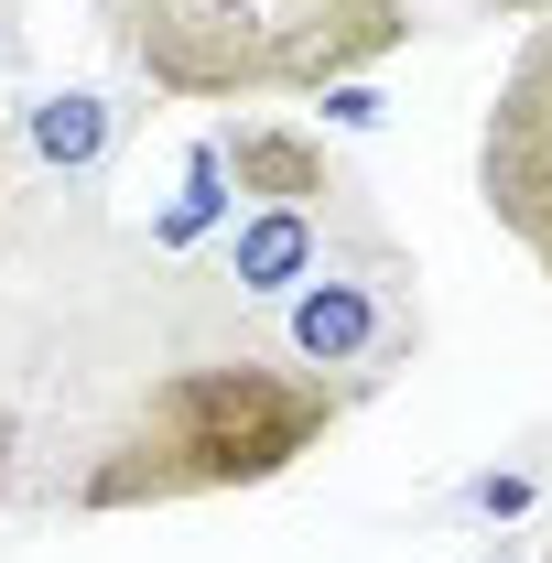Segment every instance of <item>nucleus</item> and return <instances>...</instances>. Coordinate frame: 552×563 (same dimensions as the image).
Here are the masks:
<instances>
[{
    "label": "nucleus",
    "mask_w": 552,
    "mask_h": 563,
    "mask_svg": "<svg viewBox=\"0 0 552 563\" xmlns=\"http://www.w3.org/2000/svg\"><path fill=\"white\" fill-rule=\"evenodd\" d=\"M346 422V390L292 357H185L141 390L98 466L76 477V509H185V498L272 488Z\"/></svg>",
    "instance_id": "1"
},
{
    "label": "nucleus",
    "mask_w": 552,
    "mask_h": 563,
    "mask_svg": "<svg viewBox=\"0 0 552 563\" xmlns=\"http://www.w3.org/2000/svg\"><path fill=\"white\" fill-rule=\"evenodd\" d=\"M152 98H314L412 44V0H98Z\"/></svg>",
    "instance_id": "2"
},
{
    "label": "nucleus",
    "mask_w": 552,
    "mask_h": 563,
    "mask_svg": "<svg viewBox=\"0 0 552 563\" xmlns=\"http://www.w3.org/2000/svg\"><path fill=\"white\" fill-rule=\"evenodd\" d=\"M477 207L498 217V239H520V250H531V272L552 282V22L509 55L498 98H487Z\"/></svg>",
    "instance_id": "3"
},
{
    "label": "nucleus",
    "mask_w": 552,
    "mask_h": 563,
    "mask_svg": "<svg viewBox=\"0 0 552 563\" xmlns=\"http://www.w3.org/2000/svg\"><path fill=\"white\" fill-rule=\"evenodd\" d=\"M412 347V303L390 292V282H303V292H281V357L292 368H346V379H379L390 357Z\"/></svg>",
    "instance_id": "4"
},
{
    "label": "nucleus",
    "mask_w": 552,
    "mask_h": 563,
    "mask_svg": "<svg viewBox=\"0 0 552 563\" xmlns=\"http://www.w3.org/2000/svg\"><path fill=\"white\" fill-rule=\"evenodd\" d=\"M314 272H325V228H314V207H250L239 228H228V282H239V292L281 303V292H303Z\"/></svg>",
    "instance_id": "5"
},
{
    "label": "nucleus",
    "mask_w": 552,
    "mask_h": 563,
    "mask_svg": "<svg viewBox=\"0 0 552 563\" xmlns=\"http://www.w3.org/2000/svg\"><path fill=\"white\" fill-rule=\"evenodd\" d=\"M217 152H228L239 196H261V207H314V196H336L314 131H239V141H217Z\"/></svg>",
    "instance_id": "6"
},
{
    "label": "nucleus",
    "mask_w": 552,
    "mask_h": 563,
    "mask_svg": "<svg viewBox=\"0 0 552 563\" xmlns=\"http://www.w3.org/2000/svg\"><path fill=\"white\" fill-rule=\"evenodd\" d=\"M109 141H120V109H109L98 87H55V98L22 109V152H33L44 174H98Z\"/></svg>",
    "instance_id": "7"
},
{
    "label": "nucleus",
    "mask_w": 552,
    "mask_h": 563,
    "mask_svg": "<svg viewBox=\"0 0 552 563\" xmlns=\"http://www.w3.org/2000/svg\"><path fill=\"white\" fill-rule=\"evenodd\" d=\"M217 217H228V152H217V141H196V163H185V196L152 217V239H163V250H196Z\"/></svg>",
    "instance_id": "8"
},
{
    "label": "nucleus",
    "mask_w": 552,
    "mask_h": 563,
    "mask_svg": "<svg viewBox=\"0 0 552 563\" xmlns=\"http://www.w3.org/2000/svg\"><path fill=\"white\" fill-rule=\"evenodd\" d=\"M314 98H325V120H336V131H379V120H390L368 76H336V87H314Z\"/></svg>",
    "instance_id": "9"
},
{
    "label": "nucleus",
    "mask_w": 552,
    "mask_h": 563,
    "mask_svg": "<svg viewBox=\"0 0 552 563\" xmlns=\"http://www.w3.org/2000/svg\"><path fill=\"white\" fill-rule=\"evenodd\" d=\"M466 509H477V520H520V509H531V477H477Z\"/></svg>",
    "instance_id": "10"
},
{
    "label": "nucleus",
    "mask_w": 552,
    "mask_h": 563,
    "mask_svg": "<svg viewBox=\"0 0 552 563\" xmlns=\"http://www.w3.org/2000/svg\"><path fill=\"white\" fill-rule=\"evenodd\" d=\"M11 455H22V433H11V401H0V488H11Z\"/></svg>",
    "instance_id": "11"
},
{
    "label": "nucleus",
    "mask_w": 552,
    "mask_h": 563,
    "mask_svg": "<svg viewBox=\"0 0 552 563\" xmlns=\"http://www.w3.org/2000/svg\"><path fill=\"white\" fill-rule=\"evenodd\" d=\"M487 11H552V0H487Z\"/></svg>",
    "instance_id": "12"
},
{
    "label": "nucleus",
    "mask_w": 552,
    "mask_h": 563,
    "mask_svg": "<svg viewBox=\"0 0 552 563\" xmlns=\"http://www.w3.org/2000/svg\"><path fill=\"white\" fill-rule=\"evenodd\" d=\"M0 217H11V196H0Z\"/></svg>",
    "instance_id": "13"
}]
</instances>
